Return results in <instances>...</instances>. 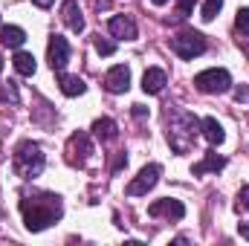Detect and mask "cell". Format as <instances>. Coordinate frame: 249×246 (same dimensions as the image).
Returning <instances> with one entry per match:
<instances>
[{"mask_svg":"<svg viewBox=\"0 0 249 246\" xmlns=\"http://www.w3.org/2000/svg\"><path fill=\"white\" fill-rule=\"evenodd\" d=\"M90 154H93L90 133L78 130V133H72V136L67 139V162H70V165L84 168V165H87V159H90Z\"/></svg>","mask_w":249,"mask_h":246,"instance_id":"cell-5","label":"cell"},{"mask_svg":"<svg viewBox=\"0 0 249 246\" xmlns=\"http://www.w3.org/2000/svg\"><path fill=\"white\" fill-rule=\"evenodd\" d=\"M165 84H168L165 70H160V67H148V70H145V75H142V90H145L148 96L162 93V90H165Z\"/></svg>","mask_w":249,"mask_h":246,"instance_id":"cell-12","label":"cell"},{"mask_svg":"<svg viewBox=\"0 0 249 246\" xmlns=\"http://www.w3.org/2000/svg\"><path fill=\"white\" fill-rule=\"evenodd\" d=\"M47 58H50V67H53L55 72H64V67L70 64V44H67V38L53 35V41H50V47H47Z\"/></svg>","mask_w":249,"mask_h":246,"instance_id":"cell-9","label":"cell"},{"mask_svg":"<svg viewBox=\"0 0 249 246\" xmlns=\"http://www.w3.org/2000/svg\"><path fill=\"white\" fill-rule=\"evenodd\" d=\"M194 87H197L200 93H209V96L226 93V90L232 87V75H229L223 67H212V70H203V72L194 75Z\"/></svg>","mask_w":249,"mask_h":246,"instance_id":"cell-4","label":"cell"},{"mask_svg":"<svg viewBox=\"0 0 249 246\" xmlns=\"http://www.w3.org/2000/svg\"><path fill=\"white\" fill-rule=\"evenodd\" d=\"M200 133V119L188 110H174L165 119V136L174 154H188L194 148V139Z\"/></svg>","mask_w":249,"mask_h":246,"instance_id":"cell-2","label":"cell"},{"mask_svg":"<svg viewBox=\"0 0 249 246\" xmlns=\"http://www.w3.org/2000/svg\"><path fill=\"white\" fill-rule=\"evenodd\" d=\"M0 70H3V58H0Z\"/></svg>","mask_w":249,"mask_h":246,"instance_id":"cell-30","label":"cell"},{"mask_svg":"<svg viewBox=\"0 0 249 246\" xmlns=\"http://www.w3.org/2000/svg\"><path fill=\"white\" fill-rule=\"evenodd\" d=\"M32 3H35V6H41V9H50L55 0H32Z\"/></svg>","mask_w":249,"mask_h":246,"instance_id":"cell-28","label":"cell"},{"mask_svg":"<svg viewBox=\"0 0 249 246\" xmlns=\"http://www.w3.org/2000/svg\"><path fill=\"white\" fill-rule=\"evenodd\" d=\"M235 23H238V29H241L244 35H249V9H241V12H238Z\"/></svg>","mask_w":249,"mask_h":246,"instance_id":"cell-24","label":"cell"},{"mask_svg":"<svg viewBox=\"0 0 249 246\" xmlns=\"http://www.w3.org/2000/svg\"><path fill=\"white\" fill-rule=\"evenodd\" d=\"M200 130H203V136H206V142H209V145H220V142L226 139L223 124L217 122L214 116H206V119L200 122Z\"/></svg>","mask_w":249,"mask_h":246,"instance_id":"cell-14","label":"cell"},{"mask_svg":"<svg viewBox=\"0 0 249 246\" xmlns=\"http://www.w3.org/2000/svg\"><path fill=\"white\" fill-rule=\"evenodd\" d=\"M96 53L99 55H113L116 53V44L113 41H105V38H96Z\"/></svg>","mask_w":249,"mask_h":246,"instance_id":"cell-23","label":"cell"},{"mask_svg":"<svg viewBox=\"0 0 249 246\" xmlns=\"http://www.w3.org/2000/svg\"><path fill=\"white\" fill-rule=\"evenodd\" d=\"M148 214L151 217H168V220H183L186 217V206L180 200H171V197H162V200H154L148 206Z\"/></svg>","mask_w":249,"mask_h":246,"instance_id":"cell-8","label":"cell"},{"mask_svg":"<svg viewBox=\"0 0 249 246\" xmlns=\"http://www.w3.org/2000/svg\"><path fill=\"white\" fill-rule=\"evenodd\" d=\"M191 12H194V0H177V15H174L177 20H186Z\"/></svg>","mask_w":249,"mask_h":246,"instance_id":"cell-22","label":"cell"},{"mask_svg":"<svg viewBox=\"0 0 249 246\" xmlns=\"http://www.w3.org/2000/svg\"><path fill=\"white\" fill-rule=\"evenodd\" d=\"M238 232H241L244 241H249V223H238Z\"/></svg>","mask_w":249,"mask_h":246,"instance_id":"cell-26","label":"cell"},{"mask_svg":"<svg viewBox=\"0 0 249 246\" xmlns=\"http://www.w3.org/2000/svg\"><path fill=\"white\" fill-rule=\"evenodd\" d=\"M47 159H44V151L38 142L32 139H23L18 148H15V157H12V168L20 180H35L41 171H44Z\"/></svg>","mask_w":249,"mask_h":246,"instance_id":"cell-3","label":"cell"},{"mask_svg":"<svg viewBox=\"0 0 249 246\" xmlns=\"http://www.w3.org/2000/svg\"><path fill=\"white\" fill-rule=\"evenodd\" d=\"M93 133H96L102 142H113V139L119 136V130H116V122H113V119H96V122H93Z\"/></svg>","mask_w":249,"mask_h":246,"instance_id":"cell-17","label":"cell"},{"mask_svg":"<svg viewBox=\"0 0 249 246\" xmlns=\"http://www.w3.org/2000/svg\"><path fill=\"white\" fill-rule=\"evenodd\" d=\"M107 29H110V35L119 38V41H136V35H139L136 20H133L130 15H113L110 23H107Z\"/></svg>","mask_w":249,"mask_h":246,"instance_id":"cell-10","label":"cell"},{"mask_svg":"<svg viewBox=\"0 0 249 246\" xmlns=\"http://www.w3.org/2000/svg\"><path fill=\"white\" fill-rule=\"evenodd\" d=\"M12 64H15V70H18L20 75H35V67H38L32 53H15Z\"/></svg>","mask_w":249,"mask_h":246,"instance_id":"cell-19","label":"cell"},{"mask_svg":"<svg viewBox=\"0 0 249 246\" xmlns=\"http://www.w3.org/2000/svg\"><path fill=\"white\" fill-rule=\"evenodd\" d=\"M160 174H162V168L157 165V162H151V165H145L133 180H130V185H127V194L130 197H142V194H148L154 185L160 183Z\"/></svg>","mask_w":249,"mask_h":246,"instance_id":"cell-7","label":"cell"},{"mask_svg":"<svg viewBox=\"0 0 249 246\" xmlns=\"http://www.w3.org/2000/svg\"><path fill=\"white\" fill-rule=\"evenodd\" d=\"M220 9H223V0H206V3H203V12H200V18H203V20H214Z\"/></svg>","mask_w":249,"mask_h":246,"instance_id":"cell-20","label":"cell"},{"mask_svg":"<svg viewBox=\"0 0 249 246\" xmlns=\"http://www.w3.org/2000/svg\"><path fill=\"white\" fill-rule=\"evenodd\" d=\"M61 20L72 32H84V15H81L78 0H64L61 3Z\"/></svg>","mask_w":249,"mask_h":246,"instance_id":"cell-13","label":"cell"},{"mask_svg":"<svg viewBox=\"0 0 249 246\" xmlns=\"http://www.w3.org/2000/svg\"><path fill=\"white\" fill-rule=\"evenodd\" d=\"M0 41H3V47H12V50H18V47H23V41H26V32H23L20 26H3V29H0Z\"/></svg>","mask_w":249,"mask_h":246,"instance_id":"cell-16","label":"cell"},{"mask_svg":"<svg viewBox=\"0 0 249 246\" xmlns=\"http://www.w3.org/2000/svg\"><path fill=\"white\" fill-rule=\"evenodd\" d=\"M223 165H226V159H223V157H217V154H209L203 162H197V165L191 168V174H194V177H200V174H209V171H220Z\"/></svg>","mask_w":249,"mask_h":246,"instance_id":"cell-18","label":"cell"},{"mask_svg":"<svg viewBox=\"0 0 249 246\" xmlns=\"http://www.w3.org/2000/svg\"><path fill=\"white\" fill-rule=\"evenodd\" d=\"M105 87H107V93H127V87H130V70L124 67V64H116V67H110L107 70V75H105Z\"/></svg>","mask_w":249,"mask_h":246,"instance_id":"cell-11","label":"cell"},{"mask_svg":"<svg viewBox=\"0 0 249 246\" xmlns=\"http://www.w3.org/2000/svg\"><path fill=\"white\" fill-rule=\"evenodd\" d=\"M18 87H15V81H6L3 87H0V102H12V105H18Z\"/></svg>","mask_w":249,"mask_h":246,"instance_id":"cell-21","label":"cell"},{"mask_svg":"<svg viewBox=\"0 0 249 246\" xmlns=\"http://www.w3.org/2000/svg\"><path fill=\"white\" fill-rule=\"evenodd\" d=\"M133 116H136V119L148 116V107H142V105H133Z\"/></svg>","mask_w":249,"mask_h":246,"instance_id":"cell-25","label":"cell"},{"mask_svg":"<svg viewBox=\"0 0 249 246\" xmlns=\"http://www.w3.org/2000/svg\"><path fill=\"white\" fill-rule=\"evenodd\" d=\"M171 50L180 55V58H197V55H203L206 53V38L200 35V32H180L177 38H171Z\"/></svg>","mask_w":249,"mask_h":246,"instance_id":"cell-6","label":"cell"},{"mask_svg":"<svg viewBox=\"0 0 249 246\" xmlns=\"http://www.w3.org/2000/svg\"><path fill=\"white\" fill-rule=\"evenodd\" d=\"M20 214H23V223L29 232H44L47 226L61 220L64 203L53 191H35V194H26L20 200Z\"/></svg>","mask_w":249,"mask_h":246,"instance_id":"cell-1","label":"cell"},{"mask_svg":"<svg viewBox=\"0 0 249 246\" xmlns=\"http://www.w3.org/2000/svg\"><path fill=\"white\" fill-rule=\"evenodd\" d=\"M58 87H61L64 96H81L87 90V84L78 75H67V72H58Z\"/></svg>","mask_w":249,"mask_h":246,"instance_id":"cell-15","label":"cell"},{"mask_svg":"<svg viewBox=\"0 0 249 246\" xmlns=\"http://www.w3.org/2000/svg\"><path fill=\"white\" fill-rule=\"evenodd\" d=\"M241 203L249 209V185H244V188H241Z\"/></svg>","mask_w":249,"mask_h":246,"instance_id":"cell-27","label":"cell"},{"mask_svg":"<svg viewBox=\"0 0 249 246\" xmlns=\"http://www.w3.org/2000/svg\"><path fill=\"white\" fill-rule=\"evenodd\" d=\"M151 3H154V6H165L168 0H151Z\"/></svg>","mask_w":249,"mask_h":246,"instance_id":"cell-29","label":"cell"}]
</instances>
